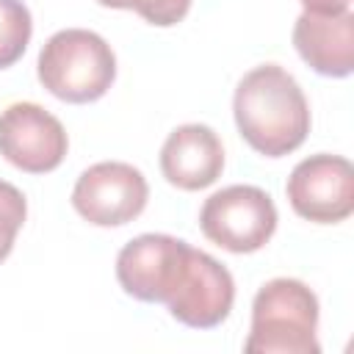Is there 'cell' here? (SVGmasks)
<instances>
[{"label": "cell", "mask_w": 354, "mask_h": 354, "mask_svg": "<svg viewBox=\"0 0 354 354\" xmlns=\"http://www.w3.org/2000/svg\"><path fill=\"white\" fill-rule=\"evenodd\" d=\"M64 124L36 102H11L0 113V155L28 174H47L66 158Z\"/></svg>", "instance_id": "8"}, {"label": "cell", "mask_w": 354, "mask_h": 354, "mask_svg": "<svg viewBox=\"0 0 354 354\" xmlns=\"http://www.w3.org/2000/svg\"><path fill=\"white\" fill-rule=\"evenodd\" d=\"M304 11L307 14H324V17H332V14H343L348 11L351 0H301Z\"/></svg>", "instance_id": "15"}, {"label": "cell", "mask_w": 354, "mask_h": 354, "mask_svg": "<svg viewBox=\"0 0 354 354\" xmlns=\"http://www.w3.org/2000/svg\"><path fill=\"white\" fill-rule=\"evenodd\" d=\"M147 199L149 185L144 174L122 160H102L88 166L72 188V207L94 227L130 224L144 213Z\"/></svg>", "instance_id": "6"}, {"label": "cell", "mask_w": 354, "mask_h": 354, "mask_svg": "<svg viewBox=\"0 0 354 354\" xmlns=\"http://www.w3.org/2000/svg\"><path fill=\"white\" fill-rule=\"evenodd\" d=\"M296 216L313 224H340L354 213V166L329 152L299 160L285 185Z\"/></svg>", "instance_id": "7"}, {"label": "cell", "mask_w": 354, "mask_h": 354, "mask_svg": "<svg viewBox=\"0 0 354 354\" xmlns=\"http://www.w3.org/2000/svg\"><path fill=\"white\" fill-rule=\"evenodd\" d=\"M235 301V282L227 266L202 249L188 246L174 285L166 296L171 318L191 329H213L227 321Z\"/></svg>", "instance_id": "5"}, {"label": "cell", "mask_w": 354, "mask_h": 354, "mask_svg": "<svg viewBox=\"0 0 354 354\" xmlns=\"http://www.w3.org/2000/svg\"><path fill=\"white\" fill-rule=\"evenodd\" d=\"M232 113L241 138L266 158L290 155L310 133L307 97L279 64H260L238 80Z\"/></svg>", "instance_id": "1"}, {"label": "cell", "mask_w": 354, "mask_h": 354, "mask_svg": "<svg viewBox=\"0 0 354 354\" xmlns=\"http://www.w3.org/2000/svg\"><path fill=\"white\" fill-rule=\"evenodd\" d=\"M188 246V241L163 232H144L133 238L116 257V279L122 290L138 301L163 304Z\"/></svg>", "instance_id": "9"}, {"label": "cell", "mask_w": 354, "mask_h": 354, "mask_svg": "<svg viewBox=\"0 0 354 354\" xmlns=\"http://www.w3.org/2000/svg\"><path fill=\"white\" fill-rule=\"evenodd\" d=\"M318 296L293 277L268 279L252 301L246 354H318Z\"/></svg>", "instance_id": "3"}, {"label": "cell", "mask_w": 354, "mask_h": 354, "mask_svg": "<svg viewBox=\"0 0 354 354\" xmlns=\"http://www.w3.org/2000/svg\"><path fill=\"white\" fill-rule=\"evenodd\" d=\"M25 218H28L25 194L17 185L0 180V263L11 254L17 232L22 230Z\"/></svg>", "instance_id": "14"}, {"label": "cell", "mask_w": 354, "mask_h": 354, "mask_svg": "<svg viewBox=\"0 0 354 354\" xmlns=\"http://www.w3.org/2000/svg\"><path fill=\"white\" fill-rule=\"evenodd\" d=\"M33 19L22 0H0V69L14 66L30 41Z\"/></svg>", "instance_id": "12"}, {"label": "cell", "mask_w": 354, "mask_h": 354, "mask_svg": "<svg viewBox=\"0 0 354 354\" xmlns=\"http://www.w3.org/2000/svg\"><path fill=\"white\" fill-rule=\"evenodd\" d=\"M199 230L210 243L232 254H252L271 241L277 205L257 185H227L205 199Z\"/></svg>", "instance_id": "4"}, {"label": "cell", "mask_w": 354, "mask_h": 354, "mask_svg": "<svg viewBox=\"0 0 354 354\" xmlns=\"http://www.w3.org/2000/svg\"><path fill=\"white\" fill-rule=\"evenodd\" d=\"M224 147L207 124H180L160 147V171L180 191H202L221 177Z\"/></svg>", "instance_id": "10"}, {"label": "cell", "mask_w": 354, "mask_h": 354, "mask_svg": "<svg viewBox=\"0 0 354 354\" xmlns=\"http://www.w3.org/2000/svg\"><path fill=\"white\" fill-rule=\"evenodd\" d=\"M105 8H124L136 11L155 28H171L185 19L191 11V0H97Z\"/></svg>", "instance_id": "13"}, {"label": "cell", "mask_w": 354, "mask_h": 354, "mask_svg": "<svg viewBox=\"0 0 354 354\" xmlns=\"http://www.w3.org/2000/svg\"><path fill=\"white\" fill-rule=\"evenodd\" d=\"M39 83L58 100L86 105L108 94L116 80V55L111 44L86 28L53 33L36 61Z\"/></svg>", "instance_id": "2"}, {"label": "cell", "mask_w": 354, "mask_h": 354, "mask_svg": "<svg viewBox=\"0 0 354 354\" xmlns=\"http://www.w3.org/2000/svg\"><path fill=\"white\" fill-rule=\"evenodd\" d=\"M293 47L301 61L324 77L354 72V14H301L293 25Z\"/></svg>", "instance_id": "11"}]
</instances>
